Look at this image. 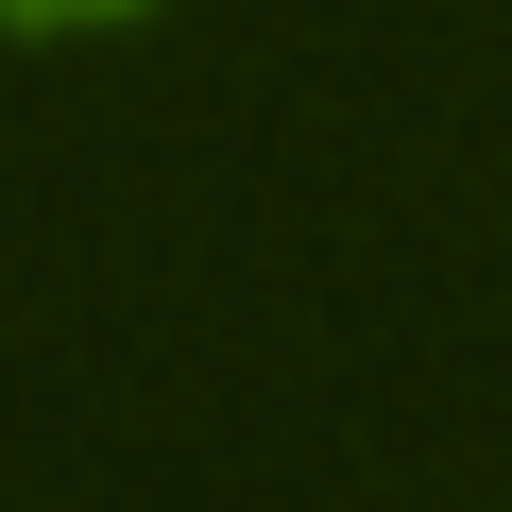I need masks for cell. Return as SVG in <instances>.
<instances>
[{
  "instance_id": "6da1fadb",
  "label": "cell",
  "mask_w": 512,
  "mask_h": 512,
  "mask_svg": "<svg viewBox=\"0 0 512 512\" xmlns=\"http://www.w3.org/2000/svg\"><path fill=\"white\" fill-rule=\"evenodd\" d=\"M0 18H103V0H0Z\"/></svg>"
}]
</instances>
